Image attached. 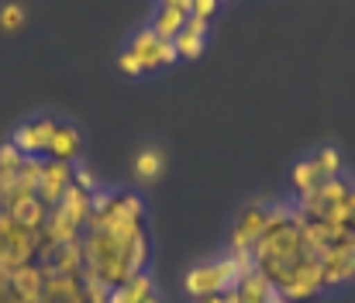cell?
<instances>
[{"label": "cell", "instance_id": "obj_25", "mask_svg": "<svg viewBox=\"0 0 355 303\" xmlns=\"http://www.w3.org/2000/svg\"><path fill=\"white\" fill-rule=\"evenodd\" d=\"M272 303H286V300H283V297H279V293H276V297H272Z\"/></svg>", "mask_w": 355, "mask_h": 303}, {"label": "cell", "instance_id": "obj_19", "mask_svg": "<svg viewBox=\"0 0 355 303\" xmlns=\"http://www.w3.org/2000/svg\"><path fill=\"white\" fill-rule=\"evenodd\" d=\"M73 183H76L80 190H87V193H97V176H94L90 169H83V166L73 169Z\"/></svg>", "mask_w": 355, "mask_h": 303}, {"label": "cell", "instance_id": "obj_9", "mask_svg": "<svg viewBox=\"0 0 355 303\" xmlns=\"http://www.w3.org/2000/svg\"><path fill=\"white\" fill-rule=\"evenodd\" d=\"M80 152H83V135H80V128H73V124H62V121H59V124H55V135H52V141H49L45 159H49V162L76 166Z\"/></svg>", "mask_w": 355, "mask_h": 303}, {"label": "cell", "instance_id": "obj_14", "mask_svg": "<svg viewBox=\"0 0 355 303\" xmlns=\"http://www.w3.org/2000/svg\"><path fill=\"white\" fill-rule=\"evenodd\" d=\"M162 173H166V155L155 145H148L135 155V180L138 183H155Z\"/></svg>", "mask_w": 355, "mask_h": 303}, {"label": "cell", "instance_id": "obj_12", "mask_svg": "<svg viewBox=\"0 0 355 303\" xmlns=\"http://www.w3.org/2000/svg\"><path fill=\"white\" fill-rule=\"evenodd\" d=\"M42 162L45 159H24L14 173V183L7 197H38V180H42Z\"/></svg>", "mask_w": 355, "mask_h": 303}, {"label": "cell", "instance_id": "obj_18", "mask_svg": "<svg viewBox=\"0 0 355 303\" xmlns=\"http://www.w3.org/2000/svg\"><path fill=\"white\" fill-rule=\"evenodd\" d=\"M221 0H190V17H200V21H211L218 14Z\"/></svg>", "mask_w": 355, "mask_h": 303}, {"label": "cell", "instance_id": "obj_11", "mask_svg": "<svg viewBox=\"0 0 355 303\" xmlns=\"http://www.w3.org/2000/svg\"><path fill=\"white\" fill-rule=\"evenodd\" d=\"M111 303H162L155 293V279L148 272L141 276H131L128 283H121L111 290Z\"/></svg>", "mask_w": 355, "mask_h": 303}, {"label": "cell", "instance_id": "obj_7", "mask_svg": "<svg viewBox=\"0 0 355 303\" xmlns=\"http://www.w3.org/2000/svg\"><path fill=\"white\" fill-rule=\"evenodd\" d=\"M55 117H35V121H28V124H21L14 135H10V141H14V148L24 155V159H45V152H49V141H52V135H55Z\"/></svg>", "mask_w": 355, "mask_h": 303}, {"label": "cell", "instance_id": "obj_20", "mask_svg": "<svg viewBox=\"0 0 355 303\" xmlns=\"http://www.w3.org/2000/svg\"><path fill=\"white\" fill-rule=\"evenodd\" d=\"M118 69L124 73V76H141V69H138V62H135V55H131L128 49L118 55Z\"/></svg>", "mask_w": 355, "mask_h": 303}, {"label": "cell", "instance_id": "obj_10", "mask_svg": "<svg viewBox=\"0 0 355 303\" xmlns=\"http://www.w3.org/2000/svg\"><path fill=\"white\" fill-rule=\"evenodd\" d=\"M3 210L28 231H42L45 220H49V207L38 200V197H7Z\"/></svg>", "mask_w": 355, "mask_h": 303}, {"label": "cell", "instance_id": "obj_5", "mask_svg": "<svg viewBox=\"0 0 355 303\" xmlns=\"http://www.w3.org/2000/svg\"><path fill=\"white\" fill-rule=\"evenodd\" d=\"M128 52L135 55V62H138L141 76H145V73H155V69H162V66H173V62H176V49H173V42L159 38V35H155L152 28H141V31H138V35L131 38Z\"/></svg>", "mask_w": 355, "mask_h": 303}, {"label": "cell", "instance_id": "obj_4", "mask_svg": "<svg viewBox=\"0 0 355 303\" xmlns=\"http://www.w3.org/2000/svg\"><path fill=\"white\" fill-rule=\"evenodd\" d=\"M238 266L232 255H225V259H211V262H200V266H193L190 272H187V279H183V286H187V293L190 297H197V300H207V297H221V293H232L238 283Z\"/></svg>", "mask_w": 355, "mask_h": 303}, {"label": "cell", "instance_id": "obj_22", "mask_svg": "<svg viewBox=\"0 0 355 303\" xmlns=\"http://www.w3.org/2000/svg\"><path fill=\"white\" fill-rule=\"evenodd\" d=\"M200 303H238V297H235V290H232V293H221V297H207V300H200Z\"/></svg>", "mask_w": 355, "mask_h": 303}, {"label": "cell", "instance_id": "obj_15", "mask_svg": "<svg viewBox=\"0 0 355 303\" xmlns=\"http://www.w3.org/2000/svg\"><path fill=\"white\" fill-rule=\"evenodd\" d=\"M204 45H207V38H204V35H197V31H190L187 24H183V31L173 38L176 59H197V55H204Z\"/></svg>", "mask_w": 355, "mask_h": 303}, {"label": "cell", "instance_id": "obj_13", "mask_svg": "<svg viewBox=\"0 0 355 303\" xmlns=\"http://www.w3.org/2000/svg\"><path fill=\"white\" fill-rule=\"evenodd\" d=\"M187 17H190V10H180V7H155V17H152V31L159 35V38H166V42H173L180 31H183V24H187Z\"/></svg>", "mask_w": 355, "mask_h": 303}, {"label": "cell", "instance_id": "obj_6", "mask_svg": "<svg viewBox=\"0 0 355 303\" xmlns=\"http://www.w3.org/2000/svg\"><path fill=\"white\" fill-rule=\"evenodd\" d=\"M269 200H252L241 214H238L235 227H232V248L228 252H252L255 248V241H259V234H262V227H266V220H269Z\"/></svg>", "mask_w": 355, "mask_h": 303}, {"label": "cell", "instance_id": "obj_21", "mask_svg": "<svg viewBox=\"0 0 355 303\" xmlns=\"http://www.w3.org/2000/svg\"><path fill=\"white\" fill-rule=\"evenodd\" d=\"M187 28H190V31H197V35H204V38H207V21H200V17H187Z\"/></svg>", "mask_w": 355, "mask_h": 303}, {"label": "cell", "instance_id": "obj_2", "mask_svg": "<svg viewBox=\"0 0 355 303\" xmlns=\"http://www.w3.org/2000/svg\"><path fill=\"white\" fill-rule=\"evenodd\" d=\"M255 272H262L286 303H314L328 293L321 255L304 241L293 203H272L269 220L252 248Z\"/></svg>", "mask_w": 355, "mask_h": 303}, {"label": "cell", "instance_id": "obj_1", "mask_svg": "<svg viewBox=\"0 0 355 303\" xmlns=\"http://www.w3.org/2000/svg\"><path fill=\"white\" fill-rule=\"evenodd\" d=\"M80 245H83V283L114 290L131 276H141L152 259L145 200L128 190L118 193L97 190Z\"/></svg>", "mask_w": 355, "mask_h": 303}, {"label": "cell", "instance_id": "obj_16", "mask_svg": "<svg viewBox=\"0 0 355 303\" xmlns=\"http://www.w3.org/2000/svg\"><path fill=\"white\" fill-rule=\"evenodd\" d=\"M21 162H24V155L14 148V141H3V145H0V187H3V190H10L14 173H17Z\"/></svg>", "mask_w": 355, "mask_h": 303}, {"label": "cell", "instance_id": "obj_8", "mask_svg": "<svg viewBox=\"0 0 355 303\" xmlns=\"http://www.w3.org/2000/svg\"><path fill=\"white\" fill-rule=\"evenodd\" d=\"M73 169L76 166H66V162H42V180H38V200L45 203L49 210L59 207V200L69 193L73 187Z\"/></svg>", "mask_w": 355, "mask_h": 303}, {"label": "cell", "instance_id": "obj_23", "mask_svg": "<svg viewBox=\"0 0 355 303\" xmlns=\"http://www.w3.org/2000/svg\"><path fill=\"white\" fill-rule=\"evenodd\" d=\"M162 7H180V10H190V0H159Z\"/></svg>", "mask_w": 355, "mask_h": 303}, {"label": "cell", "instance_id": "obj_3", "mask_svg": "<svg viewBox=\"0 0 355 303\" xmlns=\"http://www.w3.org/2000/svg\"><path fill=\"white\" fill-rule=\"evenodd\" d=\"M342 169H345V166H342V152H338V148H331V145H324V148L311 152L307 159H300V162L293 166V176H290L297 200L311 197L321 183L338 180V176H342Z\"/></svg>", "mask_w": 355, "mask_h": 303}, {"label": "cell", "instance_id": "obj_17", "mask_svg": "<svg viewBox=\"0 0 355 303\" xmlns=\"http://www.w3.org/2000/svg\"><path fill=\"white\" fill-rule=\"evenodd\" d=\"M24 17H28V10H24L17 0H10V3L0 7V28H3V31H17V28L24 24Z\"/></svg>", "mask_w": 355, "mask_h": 303}, {"label": "cell", "instance_id": "obj_24", "mask_svg": "<svg viewBox=\"0 0 355 303\" xmlns=\"http://www.w3.org/2000/svg\"><path fill=\"white\" fill-rule=\"evenodd\" d=\"M3 203H7V190L0 187V210H3Z\"/></svg>", "mask_w": 355, "mask_h": 303}]
</instances>
